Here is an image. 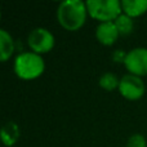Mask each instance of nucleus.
I'll return each instance as SVG.
<instances>
[{
    "instance_id": "obj_13",
    "label": "nucleus",
    "mask_w": 147,
    "mask_h": 147,
    "mask_svg": "<svg viewBox=\"0 0 147 147\" xmlns=\"http://www.w3.org/2000/svg\"><path fill=\"white\" fill-rule=\"evenodd\" d=\"M127 147H147V143L142 134H133L128 140Z\"/></svg>"
},
{
    "instance_id": "obj_5",
    "label": "nucleus",
    "mask_w": 147,
    "mask_h": 147,
    "mask_svg": "<svg viewBox=\"0 0 147 147\" xmlns=\"http://www.w3.org/2000/svg\"><path fill=\"white\" fill-rule=\"evenodd\" d=\"M119 92L124 98L136 101V99H140L145 93V84L140 76L128 74L120 79Z\"/></svg>"
},
{
    "instance_id": "obj_14",
    "label": "nucleus",
    "mask_w": 147,
    "mask_h": 147,
    "mask_svg": "<svg viewBox=\"0 0 147 147\" xmlns=\"http://www.w3.org/2000/svg\"><path fill=\"white\" fill-rule=\"evenodd\" d=\"M125 57H127V54H124L121 51H116L114 53V59L115 61H117V62H124Z\"/></svg>"
},
{
    "instance_id": "obj_4",
    "label": "nucleus",
    "mask_w": 147,
    "mask_h": 147,
    "mask_svg": "<svg viewBox=\"0 0 147 147\" xmlns=\"http://www.w3.org/2000/svg\"><path fill=\"white\" fill-rule=\"evenodd\" d=\"M27 43L34 53L36 54L48 53L54 47V36L47 28L39 27L30 32V35L27 38Z\"/></svg>"
},
{
    "instance_id": "obj_9",
    "label": "nucleus",
    "mask_w": 147,
    "mask_h": 147,
    "mask_svg": "<svg viewBox=\"0 0 147 147\" xmlns=\"http://www.w3.org/2000/svg\"><path fill=\"white\" fill-rule=\"evenodd\" d=\"M14 52V41L8 31L0 30V59L5 62L10 58V56Z\"/></svg>"
},
{
    "instance_id": "obj_7",
    "label": "nucleus",
    "mask_w": 147,
    "mask_h": 147,
    "mask_svg": "<svg viewBox=\"0 0 147 147\" xmlns=\"http://www.w3.org/2000/svg\"><path fill=\"white\" fill-rule=\"evenodd\" d=\"M96 36L98 41L103 45H112L119 38V31L114 22L99 23L96 30Z\"/></svg>"
},
{
    "instance_id": "obj_10",
    "label": "nucleus",
    "mask_w": 147,
    "mask_h": 147,
    "mask_svg": "<svg viewBox=\"0 0 147 147\" xmlns=\"http://www.w3.org/2000/svg\"><path fill=\"white\" fill-rule=\"evenodd\" d=\"M20 138V128L16 123L9 121L1 129V140L5 146H13Z\"/></svg>"
},
{
    "instance_id": "obj_6",
    "label": "nucleus",
    "mask_w": 147,
    "mask_h": 147,
    "mask_svg": "<svg viewBox=\"0 0 147 147\" xmlns=\"http://www.w3.org/2000/svg\"><path fill=\"white\" fill-rule=\"evenodd\" d=\"M124 65L132 75H147V48H136L127 53Z\"/></svg>"
},
{
    "instance_id": "obj_1",
    "label": "nucleus",
    "mask_w": 147,
    "mask_h": 147,
    "mask_svg": "<svg viewBox=\"0 0 147 147\" xmlns=\"http://www.w3.org/2000/svg\"><path fill=\"white\" fill-rule=\"evenodd\" d=\"M88 14L86 4L80 0H66L58 5L57 20L59 25L69 31H76L85 23Z\"/></svg>"
},
{
    "instance_id": "obj_11",
    "label": "nucleus",
    "mask_w": 147,
    "mask_h": 147,
    "mask_svg": "<svg viewBox=\"0 0 147 147\" xmlns=\"http://www.w3.org/2000/svg\"><path fill=\"white\" fill-rule=\"evenodd\" d=\"M114 23L116 26L117 31H119V35H121V36L129 35L133 30V20L130 17H128L127 14H120L114 21Z\"/></svg>"
},
{
    "instance_id": "obj_12",
    "label": "nucleus",
    "mask_w": 147,
    "mask_h": 147,
    "mask_svg": "<svg viewBox=\"0 0 147 147\" xmlns=\"http://www.w3.org/2000/svg\"><path fill=\"white\" fill-rule=\"evenodd\" d=\"M119 83H120V80H117L116 76L111 72L105 74V75H102L101 79H99V86L106 89V90H112V89H115L116 86L119 88Z\"/></svg>"
},
{
    "instance_id": "obj_8",
    "label": "nucleus",
    "mask_w": 147,
    "mask_h": 147,
    "mask_svg": "<svg viewBox=\"0 0 147 147\" xmlns=\"http://www.w3.org/2000/svg\"><path fill=\"white\" fill-rule=\"evenodd\" d=\"M121 9L128 17H140L147 12V0H123Z\"/></svg>"
},
{
    "instance_id": "obj_3",
    "label": "nucleus",
    "mask_w": 147,
    "mask_h": 147,
    "mask_svg": "<svg viewBox=\"0 0 147 147\" xmlns=\"http://www.w3.org/2000/svg\"><path fill=\"white\" fill-rule=\"evenodd\" d=\"M88 14L94 20L103 22H114L121 14V1L119 0H88L85 3Z\"/></svg>"
},
{
    "instance_id": "obj_2",
    "label": "nucleus",
    "mask_w": 147,
    "mask_h": 147,
    "mask_svg": "<svg viewBox=\"0 0 147 147\" xmlns=\"http://www.w3.org/2000/svg\"><path fill=\"white\" fill-rule=\"evenodd\" d=\"M45 65L40 54L34 52H25L17 56L14 61V72L18 78L25 80L36 79L44 72Z\"/></svg>"
}]
</instances>
